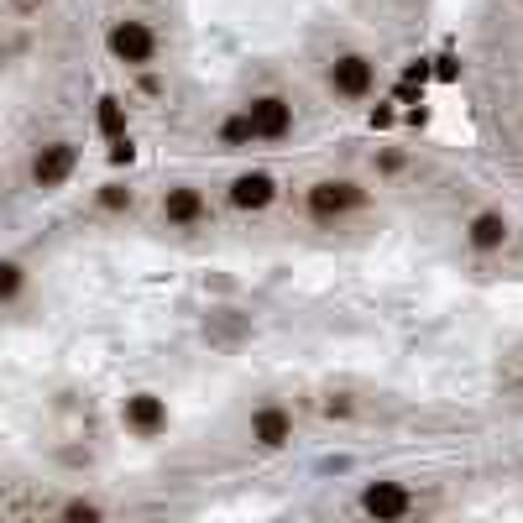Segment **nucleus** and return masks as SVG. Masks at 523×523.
I'll list each match as a JSON object with an SVG mask.
<instances>
[{
	"label": "nucleus",
	"mask_w": 523,
	"mask_h": 523,
	"mask_svg": "<svg viewBox=\"0 0 523 523\" xmlns=\"http://www.w3.org/2000/svg\"><path fill=\"white\" fill-rule=\"evenodd\" d=\"M367 205V188L345 184V179H325V184L309 188V215L314 220H336L345 210H362Z\"/></svg>",
	"instance_id": "nucleus-1"
},
{
	"label": "nucleus",
	"mask_w": 523,
	"mask_h": 523,
	"mask_svg": "<svg viewBox=\"0 0 523 523\" xmlns=\"http://www.w3.org/2000/svg\"><path fill=\"white\" fill-rule=\"evenodd\" d=\"M110 53L121 63H131V68L153 63V53H157L153 27H147V22H116V27H110Z\"/></svg>",
	"instance_id": "nucleus-2"
},
{
	"label": "nucleus",
	"mask_w": 523,
	"mask_h": 523,
	"mask_svg": "<svg viewBox=\"0 0 523 523\" xmlns=\"http://www.w3.org/2000/svg\"><path fill=\"white\" fill-rule=\"evenodd\" d=\"M247 121H251V136H288V126H293V105L283 100V94H262V100H251L247 105Z\"/></svg>",
	"instance_id": "nucleus-3"
},
{
	"label": "nucleus",
	"mask_w": 523,
	"mask_h": 523,
	"mask_svg": "<svg viewBox=\"0 0 523 523\" xmlns=\"http://www.w3.org/2000/svg\"><path fill=\"white\" fill-rule=\"evenodd\" d=\"M74 162H79L74 142H48V147L37 153V162H31V184H37V188H58V184H68Z\"/></svg>",
	"instance_id": "nucleus-4"
},
{
	"label": "nucleus",
	"mask_w": 523,
	"mask_h": 523,
	"mask_svg": "<svg viewBox=\"0 0 523 523\" xmlns=\"http://www.w3.org/2000/svg\"><path fill=\"white\" fill-rule=\"evenodd\" d=\"M330 84H336V94H345V100H362V94H371V84H377V68H371V58H362V53H345V58L330 63Z\"/></svg>",
	"instance_id": "nucleus-5"
},
{
	"label": "nucleus",
	"mask_w": 523,
	"mask_h": 523,
	"mask_svg": "<svg viewBox=\"0 0 523 523\" xmlns=\"http://www.w3.org/2000/svg\"><path fill=\"white\" fill-rule=\"evenodd\" d=\"M362 508H367L371 519H403V513L414 508V497H408V487H398V482H371L367 492H362Z\"/></svg>",
	"instance_id": "nucleus-6"
},
{
	"label": "nucleus",
	"mask_w": 523,
	"mask_h": 523,
	"mask_svg": "<svg viewBox=\"0 0 523 523\" xmlns=\"http://www.w3.org/2000/svg\"><path fill=\"white\" fill-rule=\"evenodd\" d=\"M273 199H277L273 173H241V179L231 184V205H236V210H267Z\"/></svg>",
	"instance_id": "nucleus-7"
},
{
	"label": "nucleus",
	"mask_w": 523,
	"mask_h": 523,
	"mask_svg": "<svg viewBox=\"0 0 523 523\" xmlns=\"http://www.w3.org/2000/svg\"><path fill=\"white\" fill-rule=\"evenodd\" d=\"M251 440H257L262 450H283V445L293 440V419H288L283 408H262V414L251 419Z\"/></svg>",
	"instance_id": "nucleus-8"
},
{
	"label": "nucleus",
	"mask_w": 523,
	"mask_h": 523,
	"mask_svg": "<svg viewBox=\"0 0 523 523\" xmlns=\"http://www.w3.org/2000/svg\"><path fill=\"white\" fill-rule=\"evenodd\" d=\"M126 424L136 434H157L168 424V408H162L157 393H136V398H126Z\"/></svg>",
	"instance_id": "nucleus-9"
},
{
	"label": "nucleus",
	"mask_w": 523,
	"mask_h": 523,
	"mask_svg": "<svg viewBox=\"0 0 523 523\" xmlns=\"http://www.w3.org/2000/svg\"><path fill=\"white\" fill-rule=\"evenodd\" d=\"M162 215L173 220V225H194V220H205V194L199 188H168V199H162Z\"/></svg>",
	"instance_id": "nucleus-10"
},
{
	"label": "nucleus",
	"mask_w": 523,
	"mask_h": 523,
	"mask_svg": "<svg viewBox=\"0 0 523 523\" xmlns=\"http://www.w3.org/2000/svg\"><path fill=\"white\" fill-rule=\"evenodd\" d=\"M466 241H471L476 251L508 247V220H502V215H476V220H471V231H466Z\"/></svg>",
	"instance_id": "nucleus-11"
},
{
	"label": "nucleus",
	"mask_w": 523,
	"mask_h": 523,
	"mask_svg": "<svg viewBox=\"0 0 523 523\" xmlns=\"http://www.w3.org/2000/svg\"><path fill=\"white\" fill-rule=\"evenodd\" d=\"M22 283H27V273H22V262L0 257V304H11V299L22 293Z\"/></svg>",
	"instance_id": "nucleus-12"
},
{
	"label": "nucleus",
	"mask_w": 523,
	"mask_h": 523,
	"mask_svg": "<svg viewBox=\"0 0 523 523\" xmlns=\"http://www.w3.org/2000/svg\"><path fill=\"white\" fill-rule=\"evenodd\" d=\"M100 131H105V136H121V131H126V110H121V100H116V94H105V100H100Z\"/></svg>",
	"instance_id": "nucleus-13"
},
{
	"label": "nucleus",
	"mask_w": 523,
	"mask_h": 523,
	"mask_svg": "<svg viewBox=\"0 0 523 523\" xmlns=\"http://www.w3.org/2000/svg\"><path fill=\"white\" fill-rule=\"evenodd\" d=\"M220 142H225V147H241V142H251V121H247V116H231V121L220 126Z\"/></svg>",
	"instance_id": "nucleus-14"
},
{
	"label": "nucleus",
	"mask_w": 523,
	"mask_h": 523,
	"mask_svg": "<svg viewBox=\"0 0 523 523\" xmlns=\"http://www.w3.org/2000/svg\"><path fill=\"white\" fill-rule=\"evenodd\" d=\"M63 519H68V523H94V519H100V508L84 502V497H74V502H63Z\"/></svg>",
	"instance_id": "nucleus-15"
},
{
	"label": "nucleus",
	"mask_w": 523,
	"mask_h": 523,
	"mask_svg": "<svg viewBox=\"0 0 523 523\" xmlns=\"http://www.w3.org/2000/svg\"><path fill=\"white\" fill-rule=\"evenodd\" d=\"M100 205H105V210H126V205H131V188L105 184V188H100Z\"/></svg>",
	"instance_id": "nucleus-16"
},
{
	"label": "nucleus",
	"mask_w": 523,
	"mask_h": 523,
	"mask_svg": "<svg viewBox=\"0 0 523 523\" xmlns=\"http://www.w3.org/2000/svg\"><path fill=\"white\" fill-rule=\"evenodd\" d=\"M131 157H136V147H131L126 136H116V147H110V162H131Z\"/></svg>",
	"instance_id": "nucleus-17"
},
{
	"label": "nucleus",
	"mask_w": 523,
	"mask_h": 523,
	"mask_svg": "<svg viewBox=\"0 0 523 523\" xmlns=\"http://www.w3.org/2000/svg\"><path fill=\"white\" fill-rule=\"evenodd\" d=\"M37 5H42V0H16V11H37Z\"/></svg>",
	"instance_id": "nucleus-18"
},
{
	"label": "nucleus",
	"mask_w": 523,
	"mask_h": 523,
	"mask_svg": "<svg viewBox=\"0 0 523 523\" xmlns=\"http://www.w3.org/2000/svg\"><path fill=\"white\" fill-rule=\"evenodd\" d=\"M0 63H5V48H0Z\"/></svg>",
	"instance_id": "nucleus-19"
}]
</instances>
